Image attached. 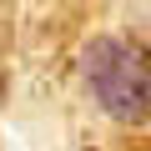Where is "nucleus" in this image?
I'll list each match as a JSON object with an SVG mask.
<instances>
[{"label": "nucleus", "instance_id": "nucleus-1", "mask_svg": "<svg viewBox=\"0 0 151 151\" xmlns=\"http://www.w3.org/2000/svg\"><path fill=\"white\" fill-rule=\"evenodd\" d=\"M81 91L116 126H151V45L131 35H96L81 50Z\"/></svg>", "mask_w": 151, "mask_h": 151}]
</instances>
